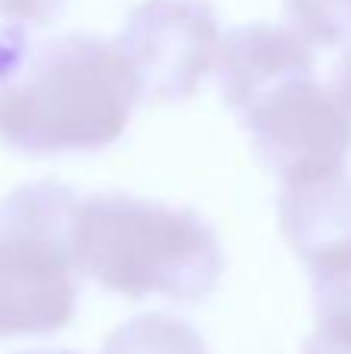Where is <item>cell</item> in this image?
Returning <instances> with one entry per match:
<instances>
[{
	"label": "cell",
	"mask_w": 351,
	"mask_h": 354,
	"mask_svg": "<svg viewBox=\"0 0 351 354\" xmlns=\"http://www.w3.org/2000/svg\"><path fill=\"white\" fill-rule=\"evenodd\" d=\"M140 103L115 41L72 35L35 41L0 28V143L25 156L97 153L128 131Z\"/></svg>",
	"instance_id": "cell-1"
},
{
	"label": "cell",
	"mask_w": 351,
	"mask_h": 354,
	"mask_svg": "<svg viewBox=\"0 0 351 354\" xmlns=\"http://www.w3.org/2000/svg\"><path fill=\"white\" fill-rule=\"evenodd\" d=\"M72 252L81 274L128 299L193 305L215 292L224 270L218 233L199 212L115 189L78 199Z\"/></svg>",
	"instance_id": "cell-2"
},
{
	"label": "cell",
	"mask_w": 351,
	"mask_h": 354,
	"mask_svg": "<svg viewBox=\"0 0 351 354\" xmlns=\"http://www.w3.org/2000/svg\"><path fill=\"white\" fill-rule=\"evenodd\" d=\"M81 196L37 180L0 202V339L50 336L78 305L72 224Z\"/></svg>",
	"instance_id": "cell-3"
},
{
	"label": "cell",
	"mask_w": 351,
	"mask_h": 354,
	"mask_svg": "<svg viewBox=\"0 0 351 354\" xmlns=\"http://www.w3.org/2000/svg\"><path fill=\"white\" fill-rule=\"evenodd\" d=\"M255 156L280 183H296L345 168L351 112L333 87L298 78L240 112Z\"/></svg>",
	"instance_id": "cell-4"
},
{
	"label": "cell",
	"mask_w": 351,
	"mask_h": 354,
	"mask_svg": "<svg viewBox=\"0 0 351 354\" xmlns=\"http://www.w3.org/2000/svg\"><path fill=\"white\" fill-rule=\"evenodd\" d=\"M137 78L140 103H184L215 72L221 28L205 0H146L115 37Z\"/></svg>",
	"instance_id": "cell-5"
},
{
	"label": "cell",
	"mask_w": 351,
	"mask_h": 354,
	"mask_svg": "<svg viewBox=\"0 0 351 354\" xmlns=\"http://www.w3.org/2000/svg\"><path fill=\"white\" fill-rule=\"evenodd\" d=\"M280 230L311 280L351 270V174L345 168L280 187Z\"/></svg>",
	"instance_id": "cell-6"
},
{
	"label": "cell",
	"mask_w": 351,
	"mask_h": 354,
	"mask_svg": "<svg viewBox=\"0 0 351 354\" xmlns=\"http://www.w3.org/2000/svg\"><path fill=\"white\" fill-rule=\"evenodd\" d=\"M314 75V53L292 28L249 22L221 37L215 78L224 103L240 115L271 91Z\"/></svg>",
	"instance_id": "cell-7"
},
{
	"label": "cell",
	"mask_w": 351,
	"mask_h": 354,
	"mask_svg": "<svg viewBox=\"0 0 351 354\" xmlns=\"http://www.w3.org/2000/svg\"><path fill=\"white\" fill-rule=\"evenodd\" d=\"M103 354H209L196 326L168 311H146L124 320Z\"/></svg>",
	"instance_id": "cell-8"
},
{
	"label": "cell",
	"mask_w": 351,
	"mask_h": 354,
	"mask_svg": "<svg viewBox=\"0 0 351 354\" xmlns=\"http://www.w3.org/2000/svg\"><path fill=\"white\" fill-rule=\"evenodd\" d=\"M314 330L302 354H351V270L314 277Z\"/></svg>",
	"instance_id": "cell-9"
},
{
	"label": "cell",
	"mask_w": 351,
	"mask_h": 354,
	"mask_svg": "<svg viewBox=\"0 0 351 354\" xmlns=\"http://www.w3.org/2000/svg\"><path fill=\"white\" fill-rule=\"evenodd\" d=\"M290 28L311 47L351 44V0H283Z\"/></svg>",
	"instance_id": "cell-10"
},
{
	"label": "cell",
	"mask_w": 351,
	"mask_h": 354,
	"mask_svg": "<svg viewBox=\"0 0 351 354\" xmlns=\"http://www.w3.org/2000/svg\"><path fill=\"white\" fill-rule=\"evenodd\" d=\"M62 10H66V0H0V19L10 25H25V28L56 22Z\"/></svg>",
	"instance_id": "cell-11"
},
{
	"label": "cell",
	"mask_w": 351,
	"mask_h": 354,
	"mask_svg": "<svg viewBox=\"0 0 351 354\" xmlns=\"http://www.w3.org/2000/svg\"><path fill=\"white\" fill-rule=\"evenodd\" d=\"M333 91H336V97L342 100V106L351 112V44L333 68Z\"/></svg>",
	"instance_id": "cell-12"
},
{
	"label": "cell",
	"mask_w": 351,
	"mask_h": 354,
	"mask_svg": "<svg viewBox=\"0 0 351 354\" xmlns=\"http://www.w3.org/2000/svg\"><path fill=\"white\" fill-rule=\"evenodd\" d=\"M28 354H72V351H28Z\"/></svg>",
	"instance_id": "cell-13"
}]
</instances>
